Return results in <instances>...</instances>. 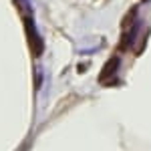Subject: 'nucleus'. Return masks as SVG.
I'll return each instance as SVG.
<instances>
[{
  "label": "nucleus",
  "instance_id": "nucleus-1",
  "mask_svg": "<svg viewBox=\"0 0 151 151\" xmlns=\"http://www.w3.org/2000/svg\"><path fill=\"white\" fill-rule=\"evenodd\" d=\"M117 65H119V60L117 58H111L109 63H107V67L103 69V73H101V81H105L111 73H115V69H117Z\"/></svg>",
  "mask_w": 151,
  "mask_h": 151
}]
</instances>
